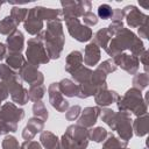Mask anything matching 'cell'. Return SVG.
I'll list each match as a JSON object with an SVG mask.
<instances>
[{"instance_id":"obj_17","label":"cell","mask_w":149,"mask_h":149,"mask_svg":"<svg viewBox=\"0 0 149 149\" xmlns=\"http://www.w3.org/2000/svg\"><path fill=\"white\" fill-rule=\"evenodd\" d=\"M7 45L12 52H20L23 48V35L20 30H14L7 37Z\"/></svg>"},{"instance_id":"obj_32","label":"cell","mask_w":149,"mask_h":149,"mask_svg":"<svg viewBox=\"0 0 149 149\" xmlns=\"http://www.w3.org/2000/svg\"><path fill=\"white\" fill-rule=\"evenodd\" d=\"M81 17H83V21H84V23L86 24V27H87V26H94V24L98 23V17H97V15H95L93 12H91V10L85 12Z\"/></svg>"},{"instance_id":"obj_33","label":"cell","mask_w":149,"mask_h":149,"mask_svg":"<svg viewBox=\"0 0 149 149\" xmlns=\"http://www.w3.org/2000/svg\"><path fill=\"white\" fill-rule=\"evenodd\" d=\"M133 84H134L135 87H139L140 90L144 88L148 85V76L146 73H140V74L135 76V78L133 80Z\"/></svg>"},{"instance_id":"obj_38","label":"cell","mask_w":149,"mask_h":149,"mask_svg":"<svg viewBox=\"0 0 149 149\" xmlns=\"http://www.w3.org/2000/svg\"><path fill=\"white\" fill-rule=\"evenodd\" d=\"M8 97V88L3 81H0V102Z\"/></svg>"},{"instance_id":"obj_11","label":"cell","mask_w":149,"mask_h":149,"mask_svg":"<svg viewBox=\"0 0 149 149\" xmlns=\"http://www.w3.org/2000/svg\"><path fill=\"white\" fill-rule=\"evenodd\" d=\"M36 68L37 66H34L30 63H24L20 71L21 77L30 85H38L43 83V76L41 72L37 71Z\"/></svg>"},{"instance_id":"obj_35","label":"cell","mask_w":149,"mask_h":149,"mask_svg":"<svg viewBox=\"0 0 149 149\" xmlns=\"http://www.w3.org/2000/svg\"><path fill=\"white\" fill-rule=\"evenodd\" d=\"M2 148L3 149H20L19 147V142L16 141L15 137L13 136H7L3 142H2Z\"/></svg>"},{"instance_id":"obj_39","label":"cell","mask_w":149,"mask_h":149,"mask_svg":"<svg viewBox=\"0 0 149 149\" xmlns=\"http://www.w3.org/2000/svg\"><path fill=\"white\" fill-rule=\"evenodd\" d=\"M5 54H6V48H5V45L2 43H0V59L3 58Z\"/></svg>"},{"instance_id":"obj_8","label":"cell","mask_w":149,"mask_h":149,"mask_svg":"<svg viewBox=\"0 0 149 149\" xmlns=\"http://www.w3.org/2000/svg\"><path fill=\"white\" fill-rule=\"evenodd\" d=\"M42 28H43V20L40 15L38 6L30 8L24 20V29L31 35H37L42 30Z\"/></svg>"},{"instance_id":"obj_20","label":"cell","mask_w":149,"mask_h":149,"mask_svg":"<svg viewBox=\"0 0 149 149\" xmlns=\"http://www.w3.org/2000/svg\"><path fill=\"white\" fill-rule=\"evenodd\" d=\"M58 88L61 93L68 95V97H74L79 94V85L74 84L70 79H63L61 83H58Z\"/></svg>"},{"instance_id":"obj_7","label":"cell","mask_w":149,"mask_h":149,"mask_svg":"<svg viewBox=\"0 0 149 149\" xmlns=\"http://www.w3.org/2000/svg\"><path fill=\"white\" fill-rule=\"evenodd\" d=\"M63 7V14L64 20L83 16V14L91 9L92 3L90 1H62L61 2Z\"/></svg>"},{"instance_id":"obj_42","label":"cell","mask_w":149,"mask_h":149,"mask_svg":"<svg viewBox=\"0 0 149 149\" xmlns=\"http://www.w3.org/2000/svg\"><path fill=\"white\" fill-rule=\"evenodd\" d=\"M2 3H3V2H0V8H1V6H2Z\"/></svg>"},{"instance_id":"obj_4","label":"cell","mask_w":149,"mask_h":149,"mask_svg":"<svg viewBox=\"0 0 149 149\" xmlns=\"http://www.w3.org/2000/svg\"><path fill=\"white\" fill-rule=\"evenodd\" d=\"M141 100V93L136 88L129 90L123 98H120V101L118 104V107L120 111L126 112L127 109H130L135 114H144L147 111V105L142 104Z\"/></svg>"},{"instance_id":"obj_10","label":"cell","mask_w":149,"mask_h":149,"mask_svg":"<svg viewBox=\"0 0 149 149\" xmlns=\"http://www.w3.org/2000/svg\"><path fill=\"white\" fill-rule=\"evenodd\" d=\"M114 129L118 130L121 139L128 141L132 137V127H130V119L127 112L121 111L118 115H115V125Z\"/></svg>"},{"instance_id":"obj_37","label":"cell","mask_w":149,"mask_h":149,"mask_svg":"<svg viewBox=\"0 0 149 149\" xmlns=\"http://www.w3.org/2000/svg\"><path fill=\"white\" fill-rule=\"evenodd\" d=\"M21 149H42V148H41V146H40L37 142L29 140V141H26V142L22 144Z\"/></svg>"},{"instance_id":"obj_27","label":"cell","mask_w":149,"mask_h":149,"mask_svg":"<svg viewBox=\"0 0 149 149\" xmlns=\"http://www.w3.org/2000/svg\"><path fill=\"white\" fill-rule=\"evenodd\" d=\"M27 14H28V9L27 8H20V7H13L12 10H10V17L13 19V21L19 24L21 23L23 20H26L27 17Z\"/></svg>"},{"instance_id":"obj_23","label":"cell","mask_w":149,"mask_h":149,"mask_svg":"<svg viewBox=\"0 0 149 149\" xmlns=\"http://www.w3.org/2000/svg\"><path fill=\"white\" fill-rule=\"evenodd\" d=\"M111 37L112 36L109 35L107 28H102V29H100V30L97 31L95 37H94V43L95 44H99L100 47H102L104 49H106L107 48V44H108V41H109Z\"/></svg>"},{"instance_id":"obj_41","label":"cell","mask_w":149,"mask_h":149,"mask_svg":"<svg viewBox=\"0 0 149 149\" xmlns=\"http://www.w3.org/2000/svg\"><path fill=\"white\" fill-rule=\"evenodd\" d=\"M55 149H63V147H62V146H61V144H58V146H57V147H56V148H55Z\"/></svg>"},{"instance_id":"obj_26","label":"cell","mask_w":149,"mask_h":149,"mask_svg":"<svg viewBox=\"0 0 149 149\" xmlns=\"http://www.w3.org/2000/svg\"><path fill=\"white\" fill-rule=\"evenodd\" d=\"M147 128H148V122H147V114L144 113L142 118H139L135 120V123H134V129H135V133L136 135L139 136H142V135H146L147 134Z\"/></svg>"},{"instance_id":"obj_14","label":"cell","mask_w":149,"mask_h":149,"mask_svg":"<svg viewBox=\"0 0 149 149\" xmlns=\"http://www.w3.org/2000/svg\"><path fill=\"white\" fill-rule=\"evenodd\" d=\"M100 109L98 107H87L83 111L79 120H78V126L81 127H91L97 122V118L99 115Z\"/></svg>"},{"instance_id":"obj_3","label":"cell","mask_w":149,"mask_h":149,"mask_svg":"<svg viewBox=\"0 0 149 149\" xmlns=\"http://www.w3.org/2000/svg\"><path fill=\"white\" fill-rule=\"evenodd\" d=\"M87 132L84 127L70 126L62 137L63 149H85L87 147Z\"/></svg>"},{"instance_id":"obj_1","label":"cell","mask_w":149,"mask_h":149,"mask_svg":"<svg viewBox=\"0 0 149 149\" xmlns=\"http://www.w3.org/2000/svg\"><path fill=\"white\" fill-rule=\"evenodd\" d=\"M38 37L45 43L48 56H50V58H58L64 44V34L61 19L49 21L47 23V30Z\"/></svg>"},{"instance_id":"obj_31","label":"cell","mask_w":149,"mask_h":149,"mask_svg":"<svg viewBox=\"0 0 149 149\" xmlns=\"http://www.w3.org/2000/svg\"><path fill=\"white\" fill-rule=\"evenodd\" d=\"M115 113L112 111V109H105L102 111V114H101V118L102 120L111 127L114 129V125H115Z\"/></svg>"},{"instance_id":"obj_6","label":"cell","mask_w":149,"mask_h":149,"mask_svg":"<svg viewBox=\"0 0 149 149\" xmlns=\"http://www.w3.org/2000/svg\"><path fill=\"white\" fill-rule=\"evenodd\" d=\"M65 23H66V27H68L70 35L73 38H76L77 41L85 42L92 37V30L88 27L83 26L80 23L79 19H77V17L65 19Z\"/></svg>"},{"instance_id":"obj_15","label":"cell","mask_w":149,"mask_h":149,"mask_svg":"<svg viewBox=\"0 0 149 149\" xmlns=\"http://www.w3.org/2000/svg\"><path fill=\"white\" fill-rule=\"evenodd\" d=\"M43 125H44L43 120H40L37 118H31L28 121V123H27V126L22 133L23 139H26L28 141L31 140L35 136V134H37L38 132H41L43 129Z\"/></svg>"},{"instance_id":"obj_22","label":"cell","mask_w":149,"mask_h":149,"mask_svg":"<svg viewBox=\"0 0 149 149\" xmlns=\"http://www.w3.org/2000/svg\"><path fill=\"white\" fill-rule=\"evenodd\" d=\"M16 23L13 21V19L10 16H6L3 20L0 21V34L3 35H10L14 30H16Z\"/></svg>"},{"instance_id":"obj_5","label":"cell","mask_w":149,"mask_h":149,"mask_svg":"<svg viewBox=\"0 0 149 149\" xmlns=\"http://www.w3.org/2000/svg\"><path fill=\"white\" fill-rule=\"evenodd\" d=\"M27 58L28 62L34 66H38L40 64H45L49 62L48 54L44 50L42 40L40 37H35L28 41Z\"/></svg>"},{"instance_id":"obj_12","label":"cell","mask_w":149,"mask_h":149,"mask_svg":"<svg viewBox=\"0 0 149 149\" xmlns=\"http://www.w3.org/2000/svg\"><path fill=\"white\" fill-rule=\"evenodd\" d=\"M49 99L51 105L58 112H65L69 107V102L64 100L61 95V91L58 88V83H52L49 86Z\"/></svg>"},{"instance_id":"obj_16","label":"cell","mask_w":149,"mask_h":149,"mask_svg":"<svg viewBox=\"0 0 149 149\" xmlns=\"http://www.w3.org/2000/svg\"><path fill=\"white\" fill-rule=\"evenodd\" d=\"M118 99V93L115 91H108L106 87L100 88L95 93V102L100 106H107L112 102H114Z\"/></svg>"},{"instance_id":"obj_24","label":"cell","mask_w":149,"mask_h":149,"mask_svg":"<svg viewBox=\"0 0 149 149\" xmlns=\"http://www.w3.org/2000/svg\"><path fill=\"white\" fill-rule=\"evenodd\" d=\"M44 92H45V87H44V85H42V84H38V85H31L30 90L28 91L29 100H33V101H40L41 98L44 95Z\"/></svg>"},{"instance_id":"obj_25","label":"cell","mask_w":149,"mask_h":149,"mask_svg":"<svg viewBox=\"0 0 149 149\" xmlns=\"http://www.w3.org/2000/svg\"><path fill=\"white\" fill-rule=\"evenodd\" d=\"M7 64L13 69H21L22 65L24 64V58L20 52H12L7 57Z\"/></svg>"},{"instance_id":"obj_29","label":"cell","mask_w":149,"mask_h":149,"mask_svg":"<svg viewBox=\"0 0 149 149\" xmlns=\"http://www.w3.org/2000/svg\"><path fill=\"white\" fill-rule=\"evenodd\" d=\"M98 16L102 20H107L111 19L113 16V8L107 5V3H102L98 7Z\"/></svg>"},{"instance_id":"obj_40","label":"cell","mask_w":149,"mask_h":149,"mask_svg":"<svg viewBox=\"0 0 149 149\" xmlns=\"http://www.w3.org/2000/svg\"><path fill=\"white\" fill-rule=\"evenodd\" d=\"M140 6H142V7H144L146 9H147V8L149 7V5H148V3H146V2H140Z\"/></svg>"},{"instance_id":"obj_30","label":"cell","mask_w":149,"mask_h":149,"mask_svg":"<svg viewBox=\"0 0 149 149\" xmlns=\"http://www.w3.org/2000/svg\"><path fill=\"white\" fill-rule=\"evenodd\" d=\"M33 111H34V114L36 116H40L42 118V120H47L48 119V111L44 106V104L42 101H36L34 104V107H33Z\"/></svg>"},{"instance_id":"obj_13","label":"cell","mask_w":149,"mask_h":149,"mask_svg":"<svg viewBox=\"0 0 149 149\" xmlns=\"http://www.w3.org/2000/svg\"><path fill=\"white\" fill-rule=\"evenodd\" d=\"M114 62L129 73H135L139 68V59L135 55H118L114 57Z\"/></svg>"},{"instance_id":"obj_28","label":"cell","mask_w":149,"mask_h":149,"mask_svg":"<svg viewBox=\"0 0 149 149\" xmlns=\"http://www.w3.org/2000/svg\"><path fill=\"white\" fill-rule=\"evenodd\" d=\"M87 135L91 140H93L95 142H102V141H105V139L108 134H107L106 129H104L102 127H97L94 129H91L87 133Z\"/></svg>"},{"instance_id":"obj_19","label":"cell","mask_w":149,"mask_h":149,"mask_svg":"<svg viewBox=\"0 0 149 149\" xmlns=\"http://www.w3.org/2000/svg\"><path fill=\"white\" fill-rule=\"evenodd\" d=\"M83 63V56L79 51H72L71 54H69L68 58H66V65H65V70L68 72L73 73L76 70H78L81 66Z\"/></svg>"},{"instance_id":"obj_36","label":"cell","mask_w":149,"mask_h":149,"mask_svg":"<svg viewBox=\"0 0 149 149\" xmlns=\"http://www.w3.org/2000/svg\"><path fill=\"white\" fill-rule=\"evenodd\" d=\"M79 113H80V107H79L78 105H76V106L71 107V108L68 111V113H66V119H68V120H74L76 118H78Z\"/></svg>"},{"instance_id":"obj_21","label":"cell","mask_w":149,"mask_h":149,"mask_svg":"<svg viewBox=\"0 0 149 149\" xmlns=\"http://www.w3.org/2000/svg\"><path fill=\"white\" fill-rule=\"evenodd\" d=\"M41 142L45 149H55L58 146V139L50 132H44L41 135Z\"/></svg>"},{"instance_id":"obj_2","label":"cell","mask_w":149,"mask_h":149,"mask_svg":"<svg viewBox=\"0 0 149 149\" xmlns=\"http://www.w3.org/2000/svg\"><path fill=\"white\" fill-rule=\"evenodd\" d=\"M123 49H132V51L139 56H141V51H144L142 42L135 36L134 33L126 28L116 34V37L111 41L109 48H107L106 51L109 56L115 57L116 54H119Z\"/></svg>"},{"instance_id":"obj_18","label":"cell","mask_w":149,"mask_h":149,"mask_svg":"<svg viewBox=\"0 0 149 149\" xmlns=\"http://www.w3.org/2000/svg\"><path fill=\"white\" fill-rule=\"evenodd\" d=\"M100 59V50L99 47L92 42L85 48V55H84V62L86 65H95L98 61Z\"/></svg>"},{"instance_id":"obj_9","label":"cell","mask_w":149,"mask_h":149,"mask_svg":"<svg viewBox=\"0 0 149 149\" xmlns=\"http://www.w3.org/2000/svg\"><path fill=\"white\" fill-rule=\"evenodd\" d=\"M122 13H123V17H126V21H127L128 26H130L133 28L141 27V26H143L148 22V15L140 12V9H137L133 5L126 6L122 9Z\"/></svg>"},{"instance_id":"obj_34","label":"cell","mask_w":149,"mask_h":149,"mask_svg":"<svg viewBox=\"0 0 149 149\" xmlns=\"http://www.w3.org/2000/svg\"><path fill=\"white\" fill-rule=\"evenodd\" d=\"M122 29H123V23H122V21H116V20H113L112 23L107 27V30H108V33H109L111 36L118 34V33L121 31Z\"/></svg>"}]
</instances>
